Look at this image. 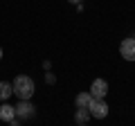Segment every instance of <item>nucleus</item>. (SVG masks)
Listing matches in <instances>:
<instances>
[{"mask_svg":"<svg viewBox=\"0 0 135 126\" xmlns=\"http://www.w3.org/2000/svg\"><path fill=\"white\" fill-rule=\"evenodd\" d=\"M14 117H16V108L11 106V104L2 101V104H0V122H7V124H9Z\"/></svg>","mask_w":135,"mask_h":126,"instance_id":"nucleus-6","label":"nucleus"},{"mask_svg":"<svg viewBox=\"0 0 135 126\" xmlns=\"http://www.w3.org/2000/svg\"><path fill=\"white\" fill-rule=\"evenodd\" d=\"M88 110H90V115L95 117V119H104V117H108V104L104 101V99H90V104H88Z\"/></svg>","mask_w":135,"mask_h":126,"instance_id":"nucleus-3","label":"nucleus"},{"mask_svg":"<svg viewBox=\"0 0 135 126\" xmlns=\"http://www.w3.org/2000/svg\"><path fill=\"white\" fill-rule=\"evenodd\" d=\"M90 119H92V115H90V110H88V106H77L74 122H77V124H88Z\"/></svg>","mask_w":135,"mask_h":126,"instance_id":"nucleus-7","label":"nucleus"},{"mask_svg":"<svg viewBox=\"0 0 135 126\" xmlns=\"http://www.w3.org/2000/svg\"><path fill=\"white\" fill-rule=\"evenodd\" d=\"M14 108H16V117L18 119H32V117H36V106L29 99H18V104Z\"/></svg>","mask_w":135,"mask_h":126,"instance_id":"nucleus-2","label":"nucleus"},{"mask_svg":"<svg viewBox=\"0 0 135 126\" xmlns=\"http://www.w3.org/2000/svg\"><path fill=\"white\" fill-rule=\"evenodd\" d=\"M14 95V88L9 81H0V101H7V99Z\"/></svg>","mask_w":135,"mask_h":126,"instance_id":"nucleus-8","label":"nucleus"},{"mask_svg":"<svg viewBox=\"0 0 135 126\" xmlns=\"http://www.w3.org/2000/svg\"><path fill=\"white\" fill-rule=\"evenodd\" d=\"M0 59H2V47H0Z\"/></svg>","mask_w":135,"mask_h":126,"instance_id":"nucleus-12","label":"nucleus"},{"mask_svg":"<svg viewBox=\"0 0 135 126\" xmlns=\"http://www.w3.org/2000/svg\"><path fill=\"white\" fill-rule=\"evenodd\" d=\"M45 83H50V86H54V83H56V77H54L52 72H47V74H45Z\"/></svg>","mask_w":135,"mask_h":126,"instance_id":"nucleus-10","label":"nucleus"},{"mask_svg":"<svg viewBox=\"0 0 135 126\" xmlns=\"http://www.w3.org/2000/svg\"><path fill=\"white\" fill-rule=\"evenodd\" d=\"M90 99H92L90 92H79L77 97H74V106H88V104H90Z\"/></svg>","mask_w":135,"mask_h":126,"instance_id":"nucleus-9","label":"nucleus"},{"mask_svg":"<svg viewBox=\"0 0 135 126\" xmlns=\"http://www.w3.org/2000/svg\"><path fill=\"white\" fill-rule=\"evenodd\" d=\"M95 99H104L108 95V81L106 79H95V81L90 83V90H88Z\"/></svg>","mask_w":135,"mask_h":126,"instance_id":"nucleus-5","label":"nucleus"},{"mask_svg":"<svg viewBox=\"0 0 135 126\" xmlns=\"http://www.w3.org/2000/svg\"><path fill=\"white\" fill-rule=\"evenodd\" d=\"M11 88H14V95H16L18 99H32L34 90H36L34 79L27 77V74H18V77L11 81Z\"/></svg>","mask_w":135,"mask_h":126,"instance_id":"nucleus-1","label":"nucleus"},{"mask_svg":"<svg viewBox=\"0 0 135 126\" xmlns=\"http://www.w3.org/2000/svg\"><path fill=\"white\" fill-rule=\"evenodd\" d=\"M119 54L124 61H135V38L133 36H126L119 43Z\"/></svg>","mask_w":135,"mask_h":126,"instance_id":"nucleus-4","label":"nucleus"},{"mask_svg":"<svg viewBox=\"0 0 135 126\" xmlns=\"http://www.w3.org/2000/svg\"><path fill=\"white\" fill-rule=\"evenodd\" d=\"M68 2H72V5H79V2H83V0H68Z\"/></svg>","mask_w":135,"mask_h":126,"instance_id":"nucleus-11","label":"nucleus"}]
</instances>
